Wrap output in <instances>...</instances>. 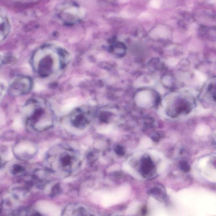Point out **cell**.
Instances as JSON below:
<instances>
[{
    "label": "cell",
    "instance_id": "7a4b0ae2",
    "mask_svg": "<svg viewBox=\"0 0 216 216\" xmlns=\"http://www.w3.org/2000/svg\"><path fill=\"white\" fill-rule=\"evenodd\" d=\"M63 213L67 215H93L92 212L90 209L80 204H72L66 208Z\"/></svg>",
    "mask_w": 216,
    "mask_h": 216
},
{
    "label": "cell",
    "instance_id": "3957f363",
    "mask_svg": "<svg viewBox=\"0 0 216 216\" xmlns=\"http://www.w3.org/2000/svg\"><path fill=\"white\" fill-rule=\"evenodd\" d=\"M137 104L139 107H149L152 102V95L149 92L142 91L137 94L136 98Z\"/></svg>",
    "mask_w": 216,
    "mask_h": 216
},
{
    "label": "cell",
    "instance_id": "ba28073f",
    "mask_svg": "<svg viewBox=\"0 0 216 216\" xmlns=\"http://www.w3.org/2000/svg\"><path fill=\"white\" fill-rule=\"evenodd\" d=\"M179 60L176 58L171 57L166 61V63L171 67H174L179 63Z\"/></svg>",
    "mask_w": 216,
    "mask_h": 216
},
{
    "label": "cell",
    "instance_id": "9c48e42d",
    "mask_svg": "<svg viewBox=\"0 0 216 216\" xmlns=\"http://www.w3.org/2000/svg\"><path fill=\"white\" fill-rule=\"evenodd\" d=\"M162 4L161 0H151L150 2V6L154 9H159Z\"/></svg>",
    "mask_w": 216,
    "mask_h": 216
},
{
    "label": "cell",
    "instance_id": "4fadbf2b",
    "mask_svg": "<svg viewBox=\"0 0 216 216\" xmlns=\"http://www.w3.org/2000/svg\"><path fill=\"white\" fill-rule=\"evenodd\" d=\"M181 167L182 169L185 172H187L190 170L189 166L188 164L186 163H182Z\"/></svg>",
    "mask_w": 216,
    "mask_h": 216
},
{
    "label": "cell",
    "instance_id": "52a82bcc",
    "mask_svg": "<svg viewBox=\"0 0 216 216\" xmlns=\"http://www.w3.org/2000/svg\"><path fill=\"white\" fill-rule=\"evenodd\" d=\"M24 169L22 166L19 165H14L12 168V172L14 174H20L24 172Z\"/></svg>",
    "mask_w": 216,
    "mask_h": 216
},
{
    "label": "cell",
    "instance_id": "277c9868",
    "mask_svg": "<svg viewBox=\"0 0 216 216\" xmlns=\"http://www.w3.org/2000/svg\"><path fill=\"white\" fill-rule=\"evenodd\" d=\"M153 163L150 159H146L144 160L142 166V171L145 174H147L149 173L153 168Z\"/></svg>",
    "mask_w": 216,
    "mask_h": 216
},
{
    "label": "cell",
    "instance_id": "6da1fadb",
    "mask_svg": "<svg viewBox=\"0 0 216 216\" xmlns=\"http://www.w3.org/2000/svg\"><path fill=\"white\" fill-rule=\"evenodd\" d=\"M48 166L58 176H68L81 164L80 154L66 145H59L52 147L47 157Z\"/></svg>",
    "mask_w": 216,
    "mask_h": 216
},
{
    "label": "cell",
    "instance_id": "9a60e30c",
    "mask_svg": "<svg viewBox=\"0 0 216 216\" xmlns=\"http://www.w3.org/2000/svg\"><path fill=\"white\" fill-rule=\"evenodd\" d=\"M211 1H212V2H215V0H211Z\"/></svg>",
    "mask_w": 216,
    "mask_h": 216
},
{
    "label": "cell",
    "instance_id": "5bb4252c",
    "mask_svg": "<svg viewBox=\"0 0 216 216\" xmlns=\"http://www.w3.org/2000/svg\"><path fill=\"white\" fill-rule=\"evenodd\" d=\"M149 14H147V13L142 14V15H141L140 16V18H142L144 20H146V19L149 18Z\"/></svg>",
    "mask_w": 216,
    "mask_h": 216
},
{
    "label": "cell",
    "instance_id": "8992f818",
    "mask_svg": "<svg viewBox=\"0 0 216 216\" xmlns=\"http://www.w3.org/2000/svg\"><path fill=\"white\" fill-rule=\"evenodd\" d=\"M156 35L160 37H165L167 36L168 31L166 28H159L155 30Z\"/></svg>",
    "mask_w": 216,
    "mask_h": 216
},
{
    "label": "cell",
    "instance_id": "8fae6325",
    "mask_svg": "<svg viewBox=\"0 0 216 216\" xmlns=\"http://www.w3.org/2000/svg\"><path fill=\"white\" fill-rule=\"evenodd\" d=\"M115 152L118 154L123 155L125 154V151L123 148L121 146H118L115 148Z\"/></svg>",
    "mask_w": 216,
    "mask_h": 216
},
{
    "label": "cell",
    "instance_id": "7c38bea8",
    "mask_svg": "<svg viewBox=\"0 0 216 216\" xmlns=\"http://www.w3.org/2000/svg\"><path fill=\"white\" fill-rule=\"evenodd\" d=\"M196 112H197V113H199V114H202L209 112V111L208 109H204L202 107H198L196 109Z\"/></svg>",
    "mask_w": 216,
    "mask_h": 216
},
{
    "label": "cell",
    "instance_id": "5b68a950",
    "mask_svg": "<svg viewBox=\"0 0 216 216\" xmlns=\"http://www.w3.org/2000/svg\"><path fill=\"white\" fill-rule=\"evenodd\" d=\"M77 103L78 101L76 99H72L69 100V101H68L62 107V111L65 112L69 111L76 106Z\"/></svg>",
    "mask_w": 216,
    "mask_h": 216
},
{
    "label": "cell",
    "instance_id": "30bf717a",
    "mask_svg": "<svg viewBox=\"0 0 216 216\" xmlns=\"http://www.w3.org/2000/svg\"><path fill=\"white\" fill-rule=\"evenodd\" d=\"M196 76L197 79L199 81H201V82H204V81L206 80V76L204 75L203 73L201 72L196 71L195 72Z\"/></svg>",
    "mask_w": 216,
    "mask_h": 216
}]
</instances>
